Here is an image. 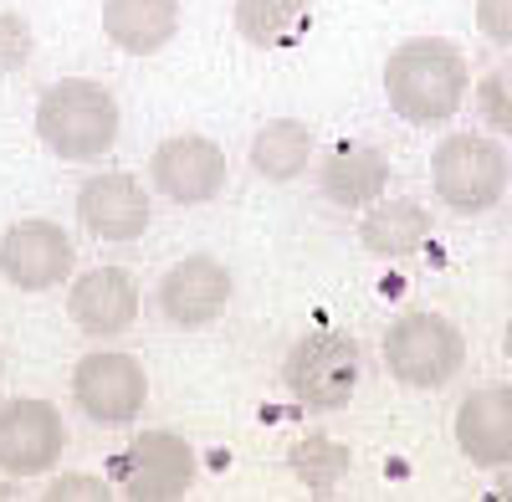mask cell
<instances>
[{
  "instance_id": "6da1fadb",
  "label": "cell",
  "mask_w": 512,
  "mask_h": 502,
  "mask_svg": "<svg viewBox=\"0 0 512 502\" xmlns=\"http://www.w3.org/2000/svg\"><path fill=\"white\" fill-rule=\"evenodd\" d=\"M466 93V57L451 41H400L384 62V98L405 123H446Z\"/></svg>"
},
{
  "instance_id": "7a4b0ae2",
  "label": "cell",
  "mask_w": 512,
  "mask_h": 502,
  "mask_svg": "<svg viewBox=\"0 0 512 502\" xmlns=\"http://www.w3.org/2000/svg\"><path fill=\"white\" fill-rule=\"evenodd\" d=\"M36 139L47 144L57 159H98L118 139V103L103 82L67 77L52 82L36 103Z\"/></svg>"
},
{
  "instance_id": "3957f363",
  "label": "cell",
  "mask_w": 512,
  "mask_h": 502,
  "mask_svg": "<svg viewBox=\"0 0 512 502\" xmlns=\"http://www.w3.org/2000/svg\"><path fill=\"white\" fill-rule=\"evenodd\" d=\"M359 374H364V354L338 328L303 333L282 359V385L303 410H344L359 390Z\"/></svg>"
},
{
  "instance_id": "277c9868",
  "label": "cell",
  "mask_w": 512,
  "mask_h": 502,
  "mask_svg": "<svg viewBox=\"0 0 512 502\" xmlns=\"http://www.w3.org/2000/svg\"><path fill=\"white\" fill-rule=\"evenodd\" d=\"M431 185L441 205H451L456 216H482L507 195L512 159L487 134H451L431 154Z\"/></svg>"
},
{
  "instance_id": "5b68a950",
  "label": "cell",
  "mask_w": 512,
  "mask_h": 502,
  "mask_svg": "<svg viewBox=\"0 0 512 502\" xmlns=\"http://www.w3.org/2000/svg\"><path fill=\"white\" fill-rule=\"evenodd\" d=\"M466 364L461 328L441 313H405L384 333V369L410 390H441Z\"/></svg>"
},
{
  "instance_id": "8992f818",
  "label": "cell",
  "mask_w": 512,
  "mask_h": 502,
  "mask_svg": "<svg viewBox=\"0 0 512 502\" xmlns=\"http://www.w3.org/2000/svg\"><path fill=\"white\" fill-rule=\"evenodd\" d=\"M72 400L93 426H128L149 400V374L134 354L118 349L88 354L72 369Z\"/></svg>"
},
{
  "instance_id": "52a82bcc",
  "label": "cell",
  "mask_w": 512,
  "mask_h": 502,
  "mask_svg": "<svg viewBox=\"0 0 512 502\" xmlns=\"http://www.w3.org/2000/svg\"><path fill=\"white\" fill-rule=\"evenodd\" d=\"M67 426L47 400L0 405V472L6 477H47L62 462Z\"/></svg>"
},
{
  "instance_id": "ba28073f",
  "label": "cell",
  "mask_w": 512,
  "mask_h": 502,
  "mask_svg": "<svg viewBox=\"0 0 512 502\" xmlns=\"http://www.w3.org/2000/svg\"><path fill=\"white\" fill-rule=\"evenodd\" d=\"M149 175H154V190L169 195L175 205H205L226 185V154L205 134H175L154 149Z\"/></svg>"
},
{
  "instance_id": "9c48e42d",
  "label": "cell",
  "mask_w": 512,
  "mask_h": 502,
  "mask_svg": "<svg viewBox=\"0 0 512 502\" xmlns=\"http://www.w3.org/2000/svg\"><path fill=\"white\" fill-rule=\"evenodd\" d=\"M0 277L21 292H47L72 277V236L57 221H21L0 236Z\"/></svg>"
},
{
  "instance_id": "30bf717a",
  "label": "cell",
  "mask_w": 512,
  "mask_h": 502,
  "mask_svg": "<svg viewBox=\"0 0 512 502\" xmlns=\"http://www.w3.org/2000/svg\"><path fill=\"white\" fill-rule=\"evenodd\" d=\"M231 303V272L216 257H185L159 282V313L175 328H210Z\"/></svg>"
},
{
  "instance_id": "8fae6325",
  "label": "cell",
  "mask_w": 512,
  "mask_h": 502,
  "mask_svg": "<svg viewBox=\"0 0 512 502\" xmlns=\"http://www.w3.org/2000/svg\"><path fill=\"white\" fill-rule=\"evenodd\" d=\"M118 477L128 497H185L195 482V451L175 431H144L118 462Z\"/></svg>"
},
{
  "instance_id": "7c38bea8",
  "label": "cell",
  "mask_w": 512,
  "mask_h": 502,
  "mask_svg": "<svg viewBox=\"0 0 512 502\" xmlns=\"http://www.w3.org/2000/svg\"><path fill=\"white\" fill-rule=\"evenodd\" d=\"M149 190L123 175V170H108V175H93L88 185L77 190V216L93 236L103 241H139L149 231Z\"/></svg>"
},
{
  "instance_id": "4fadbf2b",
  "label": "cell",
  "mask_w": 512,
  "mask_h": 502,
  "mask_svg": "<svg viewBox=\"0 0 512 502\" xmlns=\"http://www.w3.org/2000/svg\"><path fill=\"white\" fill-rule=\"evenodd\" d=\"M456 446L472 467L497 472L512 467V390L507 385H487L472 390L456 410Z\"/></svg>"
},
{
  "instance_id": "5bb4252c",
  "label": "cell",
  "mask_w": 512,
  "mask_h": 502,
  "mask_svg": "<svg viewBox=\"0 0 512 502\" xmlns=\"http://www.w3.org/2000/svg\"><path fill=\"white\" fill-rule=\"evenodd\" d=\"M67 313L82 333H98V339H113V333L134 328L139 318V287L123 267H98L82 272L67 292Z\"/></svg>"
},
{
  "instance_id": "9a60e30c",
  "label": "cell",
  "mask_w": 512,
  "mask_h": 502,
  "mask_svg": "<svg viewBox=\"0 0 512 502\" xmlns=\"http://www.w3.org/2000/svg\"><path fill=\"white\" fill-rule=\"evenodd\" d=\"M103 31L128 57H154L180 31V0H103Z\"/></svg>"
},
{
  "instance_id": "2e32d148",
  "label": "cell",
  "mask_w": 512,
  "mask_h": 502,
  "mask_svg": "<svg viewBox=\"0 0 512 502\" xmlns=\"http://www.w3.org/2000/svg\"><path fill=\"white\" fill-rule=\"evenodd\" d=\"M431 231H436L431 211L415 205V200H379V205H369V216L359 221V241H364L369 257H379V262L410 257V251H420L425 241H431Z\"/></svg>"
},
{
  "instance_id": "e0dca14e",
  "label": "cell",
  "mask_w": 512,
  "mask_h": 502,
  "mask_svg": "<svg viewBox=\"0 0 512 502\" xmlns=\"http://www.w3.org/2000/svg\"><path fill=\"white\" fill-rule=\"evenodd\" d=\"M318 185L333 205H374L390 185V159H384L374 144H349L333 149L318 164Z\"/></svg>"
},
{
  "instance_id": "ac0fdd59",
  "label": "cell",
  "mask_w": 512,
  "mask_h": 502,
  "mask_svg": "<svg viewBox=\"0 0 512 502\" xmlns=\"http://www.w3.org/2000/svg\"><path fill=\"white\" fill-rule=\"evenodd\" d=\"M308 159H313V134H308V123H297V118H272L267 129L251 139V170L262 180L287 185L308 170Z\"/></svg>"
},
{
  "instance_id": "d6986e66",
  "label": "cell",
  "mask_w": 512,
  "mask_h": 502,
  "mask_svg": "<svg viewBox=\"0 0 512 502\" xmlns=\"http://www.w3.org/2000/svg\"><path fill=\"white\" fill-rule=\"evenodd\" d=\"M236 31L251 47H297L308 36V0H236Z\"/></svg>"
},
{
  "instance_id": "ffe728a7",
  "label": "cell",
  "mask_w": 512,
  "mask_h": 502,
  "mask_svg": "<svg viewBox=\"0 0 512 502\" xmlns=\"http://www.w3.org/2000/svg\"><path fill=\"white\" fill-rule=\"evenodd\" d=\"M287 472L303 482L308 492H328V487L344 482V472H349V446L333 441V436H303L287 451Z\"/></svg>"
},
{
  "instance_id": "44dd1931",
  "label": "cell",
  "mask_w": 512,
  "mask_h": 502,
  "mask_svg": "<svg viewBox=\"0 0 512 502\" xmlns=\"http://www.w3.org/2000/svg\"><path fill=\"white\" fill-rule=\"evenodd\" d=\"M477 103H482V118L492 123V129L512 139V62L492 67V72L477 82Z\"/></svg>"
},
{
  "instance_id": "7402d4cb",
  "label": "cell",
  "mask_w": 512,
  "mask_h": 502,
  "mask_svg": "<svg viewBox=\"0 0 512 502\" xmlns=\"http://www.w3.org/2000/svg\"><path fill=\"white\" fill-rule=\"evenodd\" d=\"M31 26L21 11H0V72H21L31 62Z\"/></svg>"
},
{
  "instance_id": "603a6c76",
  "label": "cell",
  "mask_w": 512,
  "mask_h": 502,
  "mask_svg": "<svg viewBox=\"0 0 512 502\" xmlns=\"http://www.w3.org/2000/svg\"><path fill=\"white\" fill-rule=\"evenodd\" d=\"M477 26L497 47H512V0H477Z\"/></svg>"
},
{
  "instance_id": "cb8c5ba5",
  "label": "cell",
  "mask_w": 512,
  "mask_h": 502,
  "mask_svg": "<svg viewBox=\"0 0 512 502\" xmlns=\"http://www.w3.org/2000/svg\"><path fill=\"white\" fill-rule=\"evenodd\" d=\"M52 497H108V482L103 477H57Z\"/></svg>"
},
{
  "instance_id": "d4e9b609",
  "label": "cell",
  "mask_w": 512,
  "mask_h": 502,
  "mask_svg": "<svg viewBox=\"0 0 512 502\" xmlns=\"http://www.w3.org/2000/svg\"><path fill=\"white\" fill-rule=\"evenodd\" d=\"M502 344H507V359H512V323H507V339Z\"/></svg>"
},
{
  "instance_id": "484cf974",
  "label": "cell",
  "mask_w": 512,
  "mask_h": 502,
  "mask_svg": "<svg viewBox=\"0 0 512 502\" xmlns=\"http://www.w3.org/2000/svg\"><path fill=\"white\" fill-rule=\"evenodd\" d=\"M0 497H11V492H6V487H0Z\"/></svg>"
}]
</instances>
